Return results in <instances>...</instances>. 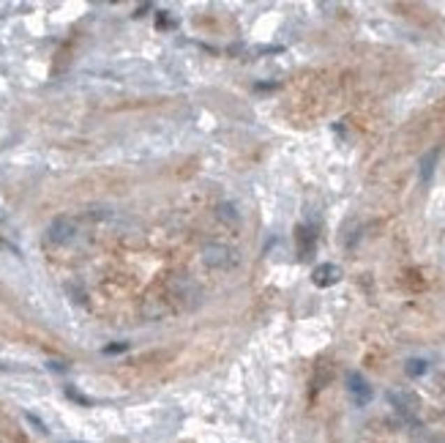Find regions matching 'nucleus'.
<instances>
[{
	"label": "nucleus",
	"mask_w": 445,
	"mask_h": 443,
	"mask_svg": "<svg viewBox=\"0 0 445 443\" xmlns=\"http://www.w3.org/2000/svg\"><path fill=\"white\" fill-rule=\"evenodd\" d=\"M232 249L227 247V244H219V241H213V244H205L202 247V266L205 268H211V271H222V268H229L232 266Z\"/></svg>",
	"instance_id": "3"
},
{
	"label": "nucleus",
	"mask_w": 445,
	"mask_h": 443,
	"mask_svg": "<svg viewBox=\"0 0 445 443\" xmlns=\"http://www.w3.org/2000/svg\"><path fill=\"white\" fill-rule=\"evenodd\" d=\"M295 241H298V254H301L303 260H309V257L315 254L317 235H315V230H312V227H303V224H298V227H295Z\"/></svg>",
	"instance_id": "7"
},
{
	"label": "nucleus",
	"mask_w": 445,
	"mask_h": 443,
	"mask_svg": "<svg viewBox=\"0 0 445 443\" xmlns=\"http://www.w3.org/2000/svg\"><path fill=\"white\" fill-rule=\"evenodd\" d=\"M74 233H77V222L71 217H58L47 227V244L50 247H63L74 238Z\"/></svg>",
	"instance_id": "5"
},
{
	"label": "nucleus",
	"mask_w": 445,
	"mask_h": 443,
	"mask_svg": "<svg viewBox=\"0 0 445 443\" xmlns=\"http://www.w3.org/2000/svg\"><path fill=\"white\" fill-rule=\"evenodd\" d=\"M216 217H219V222L227 224V227H238V224H241V211H238L235 203H219V205H216Z\"/></svg>",
	"instance_id": "9"
},
{
	"label": "nucleus",
	"mask_w": 445,
	"mask_h": 443,
	"mask_svg": "<svg viewBox=\"0 0 445 443\" xmlns=\"http://www.w3.org/2000/svg\"><path fill=\"white\" fill-rule=\"evenodd\" d=\"M426 370H429V361H426V358H407V364H405V372H407L410 378L426 375Z\"/></svg>",
	"instance_id": "10"
},
{
	"label": "nucleus",
	"mask_w": 445,
	"mask_h": 443,
	"mask_svg": "<svg viewBox=\"0 0 445 443\" xmlns=\"http://www.w3.org/2000/svg\"><path fill=\"white\" fill-rule=\"evenodd\" d=\"M347 394H350L352 405L355 408H366L369 402H372V397H375V388H372V383L363 378L361 372H347Z\"/></svg>",
	"instance_id": "4"
},
{
	"label": "nucleus",
	"mask_w": 445,
	"mask_h": 443,
	"mask_svg": "<svg viewBox=\"0 0 445 443\" xmlns=\"http://www.w3.org/2000/svg\"><path fill=\"white\" fill-rule=\"evenodd\" d=\"M126 350H128V342H115V345H107L104 353H107V356H112V353H126Z\"/></svg>",
	"instance_id": "15"
},
{
	"label": "nucleus",
	"mask_w": 445,
	"mask_h": 443,
	"mask_svg": "<svg viewBox=\"0 0 445 443\" xmlns=\"http://www.w3.org/2000/svg\"><path fill=\"white\" fill-rule=\"evenodd\" d=\"M74 443H80V441H74Z\"/></svg>",
	"instance_id": "21"
},
{
	"label": "nucleus",
	"mask_w": 445,
	"mask_h": 443,
	"mask_svg": "<svg viewBox=\"0 0 445 443\" xmlns=\"http://www.w3.org/2000/svg\"><path fill=\"white\" fill-rule=\"evenodd\" d=\"M271 88H276V82H262V85H257V91H271Z\"/></svg>",
	"instance_id": "18"
},
{
	"label": "nucleus",
	"mask_w": 445,
	"mask_h": 443,
	"mask_svg": "<svg viewBox=\"0 0 445 443\" xmlns=\"http://www.w3.org/2000/svg\"><path fill=\"white\" fill-rule=\"evenodd\" d=\"M25 419L31 421V424L36 427V430H38V433H41V435H47V433H50V430H47V424H44V421H41L36 413H25Z\"/></svg>",
	"instance_id": "14"
},
{
	"label": "nucleus",
	"mask_w": 445,
	"mask_h": 443,
	"mask_svg": "<svg viewBox=\"0 0 445 443\" xmlns=\"http://www.w3.org/2000/svg\"><path fill=\"white\" fill-rule=\"evenodd\" d=\"M0 219H3V211H0Z\"/></svg>",
	"instance_id": "20"
},
{
	"label": "nucleus",
	"mask_w": 445,
	"mask_h": 443,
	"mask_svg": "<svg viewBox=\"0 0 445 443\" xmlns=\"http://www.w3.org/2000/svg\"><path fill=\"white\" fill-rule=\"evenodd\" d=\"M178 22H175V17H167V11H159V17H156V28L164 31V28H175Z\"/></svg>",
	"instance_id": "13"
},
{
	"label": "nucleus",
	"mask_w": 445,
	"mask_h": 443,
	"mask_svg": "<svg viewBox=\"0 0 445 443\" xmlns=\"http://www.w3.org/2000/svg\"><path fill=\"white\" fill-rule=\"evenodd\" d=\"M312 282L317 287H333L342 282V268L336 263H319L312 271Z\"/></svg>",
	"instance_id": "6"
},
{
	"label": "nucleus",
	"mask_w": 445,
	"mask_h": 443,
	"mask_svg": "<svg viewBox=\"0 0 445 443\" xmlns=\"http://www.w3.org/2000/svg\"><path fill=\"white\" fill-rule=\"evenodd\" d=\"M167 293L181 310H197L202 304V287L189 274H172L167 282Z\"/></svg>",
	"instance_id": "1"
},
{
	"label": "nucleus",
	"mask_w": 445,
	"mask_h": 443,
	"mask_svg": "<svg viewBox=\"0 0 445 443\" xmlns=\"http://www.w3.org/2000/svg\"><path fill=\"white\" fill-rule=\"evenodd\" d=\"M47 367H50L52 372H66V364H63V361H47Z\"/></svg>",
	"instance_id": "16"
},
{
	"label": "nucleus",
	"mask_w": 445,
	"mask_h": 443,
	"mask_svg": "<svg viewBox=\"0 0 445 443\" xmlns=\"http://www.w3.org/2000/svg\"><path fill=\"white\" fill-rule=\"evenodd\" d=\"M437 159H440V148H432L429 154H423V159H421L418 175H421V181H423V184H429V181H432V175H435V167H437Z\"/></svg>",
	"instance_id": "8"
},
{
	"label": "nucleus",
	"mask_w": 445,
	"mask_h": 443,
	"mask_svg": "<svg viewBox=\"0 0 445 443\" xmlns=\"http://www.w3.org/2000/svg\"><path fill=\"white\" fill-rule=\"evenodd\" d=\"M145 315L151 317V320H159V317L167 315V301H156V298H151L148 301V307H145Z\"/></svg>",
	"instance_id": "11"
},
{
	"label": "nucleus",
	"mask_w": 445,
	"mask_h": 443,
	"mask_svg": "<svg viewBox=\"0 0 445 443\" xmlns=\"http://www.w3.org/2000/svg\"><path fill=\"white\" fill-rule=\"evenodd\" d=\"M421 443H445L443 435H429V438H423Z\"/></svg>",
	"instance_id": "17"
},
{
	"label": "nucleus",
	"mask_w": 445,
	"mask_h": 443,
	"mask_svg": "<svg viewBox=\"0 0 445 443\" xmlns=\"http://www.w3.org/2000/svg\"><path fill=\"white\" fill-rule=\"evenodd\" d=\"M6 370H8V367H6V364H0V372H6Z\"/></svg>",
	"instance_id": "19"
},
{
	"label": "nucleus",
	"mask_w": 445,
	"mask_h": 443,
	"mask_svg": "<svg viewBox=\"0 0 445 443\" xmlns=\"http://www.w3.org/2000/svg\"><path fill=\"white\" fill-rule=\"evenodd\" d=\"M388 402L391 408L399 413L405 421H418V411H421V400L415 391H407V388H391L388 391Z\"/></svg>",
	"instance_id": "2"
},
{
	"label": "nucleus",
	"mask_w": 445,
	"mask_h": 443,
	"mask_svg": "<svg viewBox=\"0 0 445 443\" xmlns=\"http://www.w3.org/2000/svg\"><path fill=\"white\" fill-rule=\"evenodd\" d=\"M66 397H68V400H74V402H80V405H93V400H91V397L80 394V391H77V388H71V386H66Z\"/></svg>",
	"instance_id": "12"
}]
</instances>
